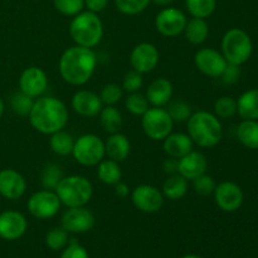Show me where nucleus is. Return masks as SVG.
<instances>
[{
  "mask_svg": "<svg viewBox=\"0 0 258 258\" xmlns=\"http://www.w3.org/2000/svg\"><path fill=\"white\" fill-rule=\"evenodd\" d=\"M97 66V55L92 48L73 45L62 53L58 62L60 77L72 86H82L91 80Z\"/></svg>",
  "mask_w": 258,
  "mask_h": 258,
  "instance_id": "1",
  "label": "nucleus"
},
{
  "mask_svg": "<svg viewBox=\"0 0 258 258\" xmlns=\"http://www.w3.org/2000/svg\"><path fill=\"white\" fill-rule=\"evenodd\" d=\"M28 117L30 125L38 133L52 135L66 127L68 122V108L59 98L40 96L34 100Z\"/></svg>",
  "mask_w": 258,
  "mask_h": 258,
  "instance_id": "2",
  "label": "nucleus"
},
{
  "mask_svg": "<svg viewBox=\"0 0 258 258\" xmlns=\"http://www.w3.org/2000/svg\"><path fill=\"white\" fill-rule=\"evenodd\" d=\"M188 122V135L196 145L201 148H214L221 141L223 128L219 118L208 111L191 113Z\"/></svg>",
  "mask_w": 258,
  "mask_h": 258,
  "instance_id": "3",
  "label": "nucleus"
},
{
  "mask_svg": "<svg viewBox=\"0 0 258 258\" xmlns=\"http://www.w3.org/2000/svg\"><path fill=\"white\" fill-rule=\"evenodd\" d=\"M70 35L77 45L93 48L103 37V24L96 13L86 10L75 15L70 24Z\"/></svg>",
  "mask_w": 258,
  "mask_h": 258,
  "instance_id": "4",
  "label": "nucleus"
},
{
  "mask_svg": "<svg viewBox=\"0 0 258 258\" xmlns=\"http://www.w3.org/2000/svg\"><path fill=\"white\" fill-rule=\"evenodd\" d=\"M60 203L67 208L85 207L93 196L92 183L86 176L68 175L63 176L54 189Z\"/></svg>",
  "mask_w": 258,
  "mask_h": 258,
  "instance_id": "5",
  "label": "nucleus"
},
{
  "mask_svg": "<svg viewBox=\"0 0 258 258\" xmlns=\"http://www.w3.org/2000/svg\"><path fill=\"white\" fill-rule=\"evenodd\" d=\"M222 54L229 64L241 66L252 54V40L244 30L239 28L229 29L222 39Z\"/></svg>",
  "mask_w": 258,
  "mask_h": 258,
  "instance_id": "6",
  "label": "nucleus"
},
{
  "mask_svg": "<svg viewBox=\"0 0 258 258\" xmlns=\"http://www.w3.org/2000/svg\"><path fill=\"white\" fill-rule=\"evenodd\" d=\"M73 158L83 166H96L105 159V141L95 134H85L75 140Z\"/></svg>",
  "mask_w": 258,
  "mask_h": 258,
  "instance_id": "7",
  "label": "nucleus"
},
{
  "mask_svg": "<svg viewBox=\"0 0 258 258\" xmlns=\"http://www.w3.org/2000/svg\"><path fill=\"white\" fill-rule=\"evenodd\" d=\"M141 117L143 130L150 140L163 141L173 131L174 121L165 108L151 107Z\"/></svg>",
  "mask_w": 258,
  "mask_h": 258,
  "instance_id": "8",
  "label": "nucleus"
},
{
  "mask_svg": "<svg viewBox=\"0 0 258 258\" xmlns=\"http://www.w3.org/2000/svg\"><path fill=\"white\" fill-rule=\"evenodd\" d=\"M60 203L57 193L54 190H38L33 193L28 199V211L33 217L38 219L53 218L59 212Z\"/></svg>",
  "mask_w": 258,
  "mask_h": 258,
  "instance_id": "9",
  "label": "nucleus"
},
{
  "mask_svg": "<svg viewBox=\"0 0 258 258\" xmlns=\"http://www.w3.org/2000/svg\"><path fill=\"white\" fill-rule=\"evenodd\" d=\"M188 19L186 15L176 8H164L155 18V28L161 35L168 38L178 37L184 32Z\"/></svg>",
  "mask_w": 258,
  "mask_h": 258,
  "instance_id": "10",
  "label": "nucleus"
},
{
  "mask_svg": "<svg viewBox=\"0 0 258 258\" xmlns=\"http://www.w3.org/2000/svg\"><path fill=\"white\" fill-rule=\"evenodd\" d=\"M131 202L136 209L144 213H155L164 206V196L156 186L141 184L131 193Z\"/></svg>",
  "mask_w": 258,
  "mask_h": 258,
  "instance_id": "11",
  "label": "nucleus"
},
{
  "mask_svg": "<svg viewBox=\"0 0 258 258\" xmlns=\"http://www.w3.org/2000/svg\"><path fill=\"white\" fill-rule=\"evenodd\" d=\"M194 64L199 72L208 77H221L228 63L218 50L213 48H202L197 50L194 55Z\"/></svg>",
  "mask_w": 258,
  "mask_h": 258,
  "instance_id": "12",
  "label": "nucleus"
},
{
  "mask_svg": "<svg viewBox=\"0 0 258 258\" xmlns=\"http://www.w3.org/2000/svg\"><path fill=\"white\" fill-rule=\"evenodd\" d=\"M160 53L158 48L148 42L139 43L134 47L130 54V64L133 70L140 73H149L155 70L159 64Z\"/></svg>",
  "mask_w": 258,
  "mask_h": 258,
  "instance_id": "13",
  "label": "nucleus"
},
{
  "mask_svg": "<svg viewBox=\"0 0 258 258\" xmlns=\"http://www.w3.org/2000/svg\"><path fill=\"white\" fill-rule=\"evenodd\" d=\"M60 222L68 233H86L95 226V216L86 207H75L63 213Z\"/></svg>",
  "mask_w": 258,
  "mask_h": 258,
  "instance_id": "14",
  "label": "nucleus"
},
{
  "mask_svg": "<svg viewBox=\"0 0 258 258\" xmlns=\"http://www.w3.org/2000/svg\"><path fill=\"white\" fill-rule=\"evenodd\" d=\"M48 87V76L40 67L25 68L19 77L20 92L25 93L32 98H38L43 96Z\"/></svg>",
  "mask_w": 258,
  "mask_h": 258,
  "instance_id": "15",
  "label": "nucleus"
},
{
  "mask_svg": "<svg viewBox=\"0 0 258 258\" xmlns=\"http://www.w3.org/2000/svg\"><path fill=\"white\" fill-rule=\"evenodd\" d=\"M214 201L223 212H236L243 203V191L241 186L232 181H223L216 185L213 191Z\"/></svg>",
  "mask_w": 258,
  "mask_h": 258,
  "instance_id": "16",
  "label": "nucleus"
},
{
  "mask_svg": "<svg viewBox=\"0 0 258 258\" xmlns=\"http://www.w3.org/2000/svg\"><path fill=\"white\" fill-rule=\"evenodd\" d=\"M28 222L24 214L17 211H4L0 213V237L7 241H15L24 236Z\"/></svg>",
  "mask_w": 258,
  "mask_h": 258,
  "instance_id": "17",
  "label": "nucleus"
},
{
  "mask_svg": "<svg viewBox=\"0 0 258 258\" xmlns=\"http://www.w3.org/2000/svg\"><path fill=\"white\" fill-rule=\"evenodd\" d=\"M27 190V180L19 171L14 169L0 170V196L9 201H15L24 196Z\"/></svg>",
  "mask_w": 258,
  "mask_h": 258,
  "instance_id": "18",
  "label": "nucleus"
},
{
  "mask_svg": "<svg viewBox=\"0 0 258 258\" xmlns=\"http://www.w3.org/2000/svg\"><path fill=\"white\" fill-rule=\"evenodd\" d=\"M72 108L82 117H95L100 115L103 103L97 93L88 90H81L73 95Z\"/></svg>",
  "mask_w": 258,
  "mask_h": 258,
  "instance_id": "19",
  "label": "nucleus"
},
{
  "mask_svg": "<svg viewBox=\"0 0 258 258\" xmlns=\"http://www.w3.org/2000/svg\"><path fill=\"white\" fill-rule=\"evenodd\" d=\"M208 169V161L206 155L201 151L191 150L183 158L178 159V174L186 179V180H194L198 176L207 173Z\"/></svg>",
  "mask_w": 258,
  "mask_h": 258,
  "instance_id": "20",
  "label": "nucleus"
},
{
  "mask_svg": "<svg viewBox=\"0 0 258 258\" xmlns=\"http://www.w3.org/2000/svg\"><path fill=\"white\" fill-rule=\"evenodd\" d=\"M173 83L168 78H156L149 85L146 90V98L153 107H164L168 105L173 97Z\"/></svg>",
  "mask_w": 258,
  "mask_h": 258,
  "instance_id": "21",
  "label": "nucleus"
},
{
  "mask_svg": "<svg viewBox=\"0 0 258 258\" xmlns=\"http://www.w3.org/2000/svg\"><path fill=\"white\" fill-rule=\"evenodd\" d=\"M163 148L169 158L180 159L193 150L194 143L188 134L171 133L164 139Z\"/></svg>",
  "mask_w": 258,
  "mask_h": 258,
  "instance_id": "22",
  "label": "nucleus"
},
{
  "mask_svg": "<svg viewBox=\"0 0 258 258\" xmlns=\"http://www.w3.org/2000/svg\"><path fill=\"white\" fill-rule=\"evenodd\" d=\"M130 151L131 144L127 136L121 133L110 134L105 143V153L108 159L121 163L128 158Z\"/></svg>",
  "mask_w": 258,
  "mask_h": 258,
  "instance_id": "23",
  "label": "nucleus"
},
{
  "mask_svg": "<svg viewBox=\"0 0 258 258\" xmlns=\"http://www.w3.org/2000/svg\"><path fill=\"white\" fill-rule=\"evenodd\" d=\"M237 112L243 120L258 118V90H248L239 96L237 101Z\"/></svg>",
  "mask_w": 258,
  "mask_h": 258,
  "instance_id": "24",
  "label": "nucleus"
},
{
  "mask_svg": "<svg viewBox=\"0 0 258 258\" xmlns=\"http://www.w3.org/2000/svg\"><path fill=\"white\" fill-rule=\"evenodd\" d=\"M186 40L194 45H199L207 40L209 35V27L206 19L202 18H191L186 22L185 29H184Z\"/></svg>",
  "mask_w": 258,
  "mask_h": 258,
  "instance_id": "25",
  "label": "nucleus"
},
{
  "mask_svg": "<svg viewBox=\"0 0 258 258\" xmlns=\"http://www.w3.org/2000/svg\"><path fill=\"white\" fill-rule=\"evenodd\" d=\"M186 191H188V180L180 174H173V175H169V178L165 180L161 193L164 198H168L170 201H179L185 197Z\"/></svg>",
  "mask_w": 258,
  "mask_h": 258,
  "instance_id": "26",
  "label": "nucleus"
},
{
  "mask_svg": "<svg viewBox=\"0 0 258 258\" xmlns=\"http://www.w3.org/2000/svg\"><path fill=\"white\" fill-rule=\"evenodd\" d=\"M97 176L103 184L107 185H115L122 178V171H121L120 164L115 160L103 159L101 163L97 164Z\"/></svg>",
  "mask_w": 258,
  "mask_h": 258,
  "instance_id": "27",
  "label": "nucleus"
},
{
  "mask_svg": "<svg viewBox=\"0 0 258 258\" xmlns=\"http://www.w3.org/2000/svg\"><path fill=\"white\" fill-rule=\"evenodd\" d=\"M73 145H75V139L67 131L59 130L50 135L49 146L55 155H71L73 150Z\"/></svg>",
  "mask_w": 258,
  "mask_h": 258,
  "instance_id": "28",
  "label": "nucleus"
},
{
  "mask_svg": "<svg viewBox=\"0 0 258 258\" xmlns=\"http://www.w3.org/2000/svg\"><path fill=\"white\" fill-rule=\"evenodd\" d=\"M237 138L248 149H258V122L243 120L237 127Z\"/></svg>",
  "mask_w": 258,
  "mask_h": 258,
  "instance_id": "29",
  "label": "nucleus"
},
{
  "mask_svg": "<svg viewBox=\"0 0 258 258\" xmlns=\"http://www.w3.org/2000/svg\"><path fill=\"white\" fill-rule=\"evenodd\" d=\"M100 122L108 134L120 133L123 123L122 115L115 106H106L100 112Z\"/></svg>",
  "mask_w": 258,
  "mask_h": 258,
  "instance_id": "30",
  "label": "nucleus"
},
{
  "mask_svg": "<svg viewBox=\"0 0 258 258\" xmlns=\"http://www.w3.org/2000/svg\"><path fill=\"white\" fill-rule=\"evenodd\" d=\"M185 7L193 18L206 19L216 10L217 0H185Z\"/></svg>",
  "mask_w": 258,
  "mask_h": 258,
  "instance_id": "31",
  "label": "nucleus"
},
{
  "mask_svg": "<svg viewBox=\"0 0 258 258\" xmlns=\"http://www.w3.org/2000/svg\"><path fill=\"white\" fill-rule=\"evenodd\" d=\"M63 173L57 164L49 163L44 166L42 171V185L43 189L54 190L58 183L62 180Z\"/></svg>",
  "mask_w": 258,
  "mask_h": 258,
  "instance_id": "32",
  "label": "nucleus"
},
{
  "mask_svg": "<svg viewBox=\"0 0 258 258\" xmlns=\"http://www.w3.org/2000/svg\"><path fill=\"white\" fill-rule=\"evenodd\" d=\"M149 105L150 103H149L146 96L140 92L128 93L125 101V106L127 108V111L135 116H143L150 108Z\"/></svg>",
  "mask_w": 258,
  "mask_h": 258,
  "instance_id": "33",
  "label": "nucleus"
},
{
  "mask_svg": "<svg viewBox=\"0 0 258 258\" xmlns=\"http://www.w3.org/2000/svg\"><path fill=\"white\" fill-rule=\"evenodd\" d=\"M68 242H70L68 232L62 227L60 228H58V227L52 228L45 236V244L52 251H60L67 246Z\"/></svg>",
  "mask_w": 258,
  "mask_h": 258,
  "instance_id": "34",
  "label": "nucleus"
},
{
  "mask_svg": "<svg viewBox=\"0 0 258 258\" xmlns=\"http://www.w3.org/2000/svg\"><path fill=\"white\" fill-rule=\"evenodd\" d=\"M237 112V101L231 96H222L214 102V115L218 118H229Z\"/></svg>",
  "mask_w": 258,
  "mask_h": 258,
  "instance_id": "35",
  "label": "nucleus"
},
{
  "mask_svg": "<svg viewBox=\"0 0 258 258\" xmlns=\"http://www.w3.org/2000/svg\"><path fill=\"white\" fill-rule=\"evenodd\" d=\"M168 112L171 116L174 122H184V121H188L191 113H193L191 112L190 105L183 100L170 101L169 102Z\"/></svg>",
  "mask_w": 258,
  "mask_h": 258,
  "instance_id": "36",
  "label": "nucleus"
},
{
  "mask_svg": "<svg viewBox=\"0 0 258 258\" xmlns=\"http://www.w3.org/2000/svg\"><path fill=\"white\" fill-rule=\"evenodd\" d=\"M150 3V0H115L117 10L125 15L140 14L149 7Z\"/></svg>",
  "mask_w": 258,
  "mask_h": 258,
  "instance_id": "37",
  "label": "nucleus"
},
{
  "mask_svg": "<svg viewBox=\"0 0 258 258\" xmlns=\"http://www.w3.org/2000/svg\"><path fill=\"white\" fill-rule=\"evenodd\" d=\"M34 103V98L29 97L23 92H17L10 100L13 111L19 116H28Z\"/></svg>",
  "mask_w": 258,
  "mask_h": 258,
  "instance_id": "38",
  "label": "nucleus"
},
{
  "mask_svg": "<svg viewBox=\"0 0 258 258\" xmlns=\"http://www.w3.org/2000/svg\"><path fill=\"white\" fill-rule=\"evenodd\" d=\"M54 8L66 17H75L83 12L85 0H53Z\"/></svg>",
  "mask_w": 258,
  "mask_h": 258,
  "instance_id": "39",
  "label": "nucleus"
},
{
  "mask_svg": "<svg viewBox=\"0 0 258 258\" xmlns=\"http://www.w3.org/2000/svg\"><path fill=\"white\" fill-rule=\"evenodd\" d=\"M122 95L123 90L121 86H118L117 83H108V85L103 86V88L101 90L100 97L103 105L115 106L116 103L120 102Z\"/></svg>",
  "mask_w": 258,
  "mask_h": 258,
  "instance_id": "40",
  "label": "nucleus"
},
{
  "mask_svg": "<svg viewBox=\"0 0 258 258\" xmlns=\"http://www.w3.org/2000/svg\"><path fill=\"white\" fill-rule=\"evenodd\" d=\"M144 83V78H143V73L138 72L135 70L128 71L127 73L125 75L122 81V90L126 91L128 93H134V92H139L141 87H143Z\"/></svg>",
  "mask_w": 258,
  "mask_h": 258,
  "instance_id": "41",
  "label": "nucleus"
},
{
  "mask_svg": "<svg viewBox=\"0 0 258 258\" xmlns=\"http://www.w3.org/2000/svg\"><path fill=\"white\" fill-rule=\"evenodd\" d=\"M191 181H193L194 190L199 196H209V194H213L217 185L214 179L207 173H204L203 175L198 176V178H196Z\"/></svg>",
  "mask_w": 258,
  "mask_h": 258,
  "instance_id": "42",
  "label": "nucleus"
},
{
  "mask_svg": "<svg viewBox=\"0 0 258 258\" xmlns=\"http://www.w3.org/2000/svg\"><path fill=\"white\" fill-rule=\"evenodd\" d=\"M60 258H90V256L85 247H82L77 242H72L64 247V251L60 254Z\"/></svg>",
  "mask_w": 258,
  "mask_h": 258,
  "instance_id": "43",
  "label": "nucleus"
},
{
  "mask_svg": "<svg viewBox=\"0 0 258 258\" xmlns=\"http://www.w3.org/2000/svg\"><path fill=\"white\" fill-rule=\"evenodd\" d=\"M222 80L227 85H232V83H236L237 81L241 77V68L239 66L236 64H227V67L224 68L223 73H222Z\"/></svg>",
  "mask_w": 258,
  "mask_h": 258,
  "instance_id": "44",
  "label": "nucleus"
},
{
  "mask_svg": "<svg viewBox=\"0 0 258 258\" xmlns=\"http://www.w3.org/2000/svg\"><path fill=\"white\" fill-rule=\"evenodd\" d=\"M108 5V0H85V7L90 12L98 14L100 12L106 9Z\"/></svg>",
  "mask_w": 258,
  "mask_h": 258,
  "instance_id": "45",
  "label": "nucleus"
},
{
  "mask_svg": "<svg viewBox=\"0 0 258 258\" xmlns=\"http://www.w3.org/2000/svg\"><path fill=\"white\" fill-rule=\"evenodd\" d=\"M163 169L166 174L173 175V174H178V159L168 158L163 164Z\"/></svg>",
  "mask_w": 258,
  "mask_h": 258,
  "instance_id": "46",
  "label": "nucleus"
},
{
  "mask_svg": "<svg viewBox=\"0 0 258 258\" xmlns=\"http://www.w3.org/2000/svg\"><path fill=\"white\" fill-rule=\"evenodd\" d=\"M115 193L116 196L121 197V198H126L130 194V188H128V185L126 183L118 181L117 184H115Z\"/></svg>",
  "mask_w": 258,
  "mask_h": 258,
  "instance_id": "47",
  "label": "nucleus"
},
{
  "mask_svg": "<svg viewBox=\"0 0 258 258\" xmlns=\"http://www.w3.org/2000/svg\"><path fill=\"white\" fill-rule=\"evenodd\" d=\"M150 2L154 3V4L159 5V7H169L174 0H150Z\"/></svg>",
  "mask_w": 258,
  "mask_h": 258,
  "instance_id": "48",
  "label": "nucleus"
},
{
  "mask_svg": "<svg viewBox=\"0 0 258 258\" xmlns=\"http://www.w3.org/2000/svg\"><path fill=\"white\" fill-rule=\"evenodd\" d=\"M4 110H5L4 101H3V100H2V97H0V118H2L3 113H4Z\"/></svg>",
  "mask_w": 258,
  "mask_h": 258,
  "instance_id": "49",
  "label": "nucleus"
},
{
  "mask_svg": "<svg viewBox=\"0 0 258 258\" xmlns=\"http://www.w3.org/2000/svg\"><path fill=\"white\" fill-rule=\"evenodd\" d=\"M181 258H202V257L197 256V254H186V256H184V257H181Z\"/></svg>",
  "mask_w": 258,
  "mask_h": 258,
  "instance_id": "50",
  "label": "nucleus"
}]
</instances>
